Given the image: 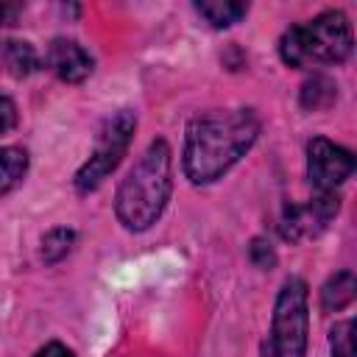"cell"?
Wrapping results in <instances>:
<instances>
[{
	"mask_svg": "<svg viewBox=\"0 0 357 357\" xmlns=\"http://www.w3.org/2000/svg\"><path fill=\"white\" fill-rule=\"evenodd\" d=\"M259 137V117L251 109H218L195 117L184 137V176L192 184H212L234 167Z\"/></svg>",
	"mask_w": 357,
	"mask_h": 357,
	"instance_id": "obj_1",
	"label": "cell"
},
{
	"mask_svg": "<svg viewBox=\"0 0 357 357\" xmlns=\"http://www.w3.org/2000/svg\"><path fill=\"white\" fill-rule=\"evenodd\" d=\"M173 192V151L165 139H153L120 181L114 195L117 220L128 231L151 229Z\"/></svg>",
	"mask_w": 357,
	"mask_h": 357,
	"instance_id": "obj_2",
	"label": "cell"
},
{
	"mask_svg": "<svg viewBox=\"0 0 357 357\" xmlns=\"http://www.w3.org/2000/svg\"><path fill=\"white\" fill-rule=\"evenodd\" d=\"M354 45L351 22L343 11H324L304 25H290L279 39V56L287 67L340 64Z\"/></svg>",
	"mask_w": 357,
	"mask_h": 357,
	"instance_id": "obj_3",
	"label": "cell"
},
{
	"mask_svg": "<svg viewBox=\"0 0 357 357\" xmlns=\"http://www.w3.org/2000/svg\"><path fill=\"white\" fill-rule=\"evenodd\" d=\"M307 282L298 276L284 279L271 318V335L262 357H307V329H310V307H307Z\"/></svg>",
	"mask_w": 357,
	"mask_h": 357,
	"instance_id": "obj_4",
	"label": "cell"
},
{
	"mask_svg": "<svg viewBox=\"0 0 357 357\" xmlns=\"http://www.w3.org/2000/svg\"><path fill=\"white\" fill-rule=\"evenodd\" d=\"M137 128V114L131 109H120L117 114H112L95 139V151L89 153V159L84 162V167L75 173V190L78 192H89L95 187H100V181L120 165V159L126 156L131 137Z\"/></svg>",
	"mask_w": 357,
	"mask_h": 357,
	"instance_id": "obj_5",
	"label": "cell"
},
{
	"mask_svg": "<svg viewBox=\"0 0 357 357\" xmlns=\"http://www.w3.org/2000/svg\"><path fill=\"white\" fill-rule=\"evenodd\" d=\"M354 170V156L349 148L335 145L326 137H315L307 145V176L315 192H335Z\"/></svg>",
	"mask_w": 357,
	"mask_h": 357,
	"instance_id": "obj_6",
	"label": "cell"
},
{
	"mask_svg": "<svg viewBox=\"0 0 357 357\" xmlns=\"http://www.w3.org/2000/svg\"><path fill=\"white\" fill-rule=\"evenodd\" d=\"M337 209H340V201H337L335 192H315L310 198V204L290 206L284 212V218H282V237L293 240V243L318 237L326 229V223L337 215Z\"/></svg>",
	"mask_w": 357,
	"mask_h": 357,
	"instance_id": "obj_7",
	"label": "cell"
},
{
	"mask_svg": "<svg viewBox=\"0 0 357 357\" xmlns=\"http://www.w3.org/2000/svg\"><path fill=\"white\" fill-rule=\"evenodd\" d=\"M92 56L73 39H53L47 47V67L67 84H81L92 73Z\"/></svg>",
	"mask_w": 357,
	"mask_h": 357,
	"instance_id": "obj_8",
	"label": "cell"
},
{
	"mask_svg": "<svg viewBox=\"0 0 357 357\" xmlns=\"http://www.w3.org/2000/svg\"><path fill=\"white\" fill-rule=\"evenodd\" d=\"M354 290H357V282H354L351 271H340V273L329 276L326 284L321 287V310L337 312V310L349 307L354 301Z\"/></svg>",
	"mask_w": 357,
	"mask_h": 357,
	"instance_id": "obj_9",
	"label": "cell"
},
{
	"mask_svg": "<svg viewBox=\"0 0 357 357\" xmlns=\"http://www.w3.org/2000/svg\"><path fill=\"white\" fill-rule=\"evenodd\" d=\"M195 11L215 28H229L234 22H240L248 14L245 3H234V0H204L195 3Z\"/></svg>",
	"mask_w": 357,
	"mask_h": 357,
	"instance_id": "obj_10",
	"label": "cell"
},
{
	"mask_svg": "<svg viewBox=\"0 0 357 357\" xmlns=\"http://www.w3.org/2000/svg\"><path fill=\"white\" fill-rule=\"evenodd\" d=\"M25 173H28V153L14 145L0 148V195L14 190Z\"/></svg>",
	"mask_w": 357,
	"mask_h": 357,
	"instance_id": "obj_11",
	"label": "cell"
},
{
	"mask_svg": "<svg viewBox=\"0 0 357 357\" xmlns=\"http://www.w3.org/2000/svg\"><path fill=\"white\" fill-rule=\"evenodd\" d=\"M0 64L11 75H28L36 67V53L28 42H3L0 45Z\"/></svg>",
	"mask_w": 357,
	"mask_h": 357,
	"instance_id": "obj_12",
	"label": "cell"
},
{
	"mask_svg": "<svg viewBox=\"0 0 357 357\" xmlns=\"http://www.w3.org/2000/svg\"><path fill=\"white\" fill-rule=\"evenodd\" d=\"M73 243H75V231H73V229H64V226L50 229V231L42 237V259H45L47 265L61 262V259L73 251Z\"/></svg>",
	"mask_w": 357,
	"mask_h": 357,
	"instance_id": "obj_13",
	"label": "cell"
},
{
	"mask_svg": "<svg viewBox=\"0 0 357 357\" xmlns=\"http://www.w3.org/2000/svg\"><path fill=\"white\" fill-rule=\"evenodd\" d=\"M335 95H337V89H335V84L326 75H312L304 84V89H301V106H307V109H324V106H329L335 100Z\"/></svg>",
	"mask_w": 357,
	"mask_h": 357,
	"instance_id": "obj_14",
	"label": "cell"
},
{
	"mask_svg": "<svg viewBox=\"0 0 357 357\" xmlns=\"http://www.w3.org/2000/svg\"><path fill=\"white\" fill-rule=\"evenodd\" d=\"M329 351H332V357H354V321L351 318L332 326Z\"/></svg>",
	"mask_w": 357,
	"mask_h": 357,
	"instance_id": "obj_15",
	"label": "cell"
},
{
	"mask_svg": "<svg viewBox=\"0 0 357 357\" xmlns=\"http://www.w3.org/2000/svg\"><path fill=\"white\" fill-rule=\"evenodd\" d=\"M17 126V106L8 95H0V134H8Z\"/></svg>",
	"mask_w": 357,
	"mask_h": 357,
	"instance_id": "obj_16",
	"label": "cell"
},
{
	"mask_svg": "<svg viewBox=\"0 0 357 357\" xmlns=\"http://www.w3.org/2000/svg\"><path fill=\"white\" fill-rule=\"evenodd\" d=\"M251 259H254L259 268H268V265H273V251H271L262 240H254V243H251Z\"/></svg>",
	"mask_w": 357,
	"mask_h": 357,
	"instance_id": "obj_17",
	"label": "cell"
},
{
	"mask_svg": "<svg viewBox=\"0 0 357 357\" xmlns=\"http://www.w3.org/2000/svg\"><path fill=\"white\" fill-rule=\"evenodd\" d=\"M33 357H75L64 343H47V346H42Z\"/></svg>",
	"mask_w": 357,
	"mask_h": 357,
	"instance_id": "obj_18",
	"label": "cell"
},
{
	"mask_svg": "<svg viewBox=\"0 0 357 357\" xmlns=\"http://www.w3.org/2000/svg\"><path fill=\"white\" fill-rule=\"evenodd\" d=\"M20 6H8V3H0V22H11L17 17Z\"/></svg>",
	"mask_w": 357,
	"mask_h": 357,
	"instance_id": "obj_19",
	"label": "cell"
}]
</instances>
